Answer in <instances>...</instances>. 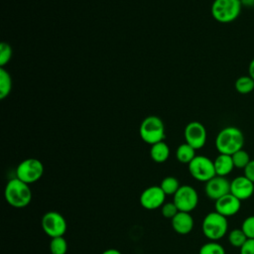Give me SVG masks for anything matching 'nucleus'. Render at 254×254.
Instances as JSON below:
<instances>
[{
    "mask_svg": "<svg viewBox=\"0 0 254 254\" xmlns=\"http://www.w3.org/2000/svg\"><path fill=\"white\" fill-rule=\"evenodd\" d=\"M244 135L242 131L234 126L221 129L215 138V147L219 154L233 155L243 149Z\"/></svg>",
    "mask_w": 254,
    "mask_h": 254,
    "instance_id": "1",
    "label": "nucleus"
},
{
    "mask_svg": "<svg viewBox=\"0 0 254 254\" xmlns=\"http://www.w3.org/2000/svg\"><path fill=\"white\" fill-rule=\"evenodd\" d=\"M29 186L18 178L11 179L4 190L6 201L15 208L26 207L32 200V190Z\"/></svg>",
    "mask_w": 254,
    "mask_h": 254,
    "instance_id": "2",
    "label": "nucleus"
},
{
    "mask_svg": "<svg viewBox=\"0 0 254 254\" xmlns=\"http://www.w3.org/2000/svg\"><path fill=\"white\" fill-rule=\"evenodd\" d=\"M201 230L203 235L209 239V241H218L227 233V217L221 215L215 210L211 211L204 216L201 223Z\"/></svg>",
    "mask_w": 254,
    "mask_h": 254,
    "instance_id": "3",
    "label": "nucleus"
},
{
    "mask_svg": "<svg viewBox=\"0 0 254 254\" xmlns=\"http://www.w3.org/2000/svg\"><path fill=\"white\" fill-rule=\"evenodd\" d=\"M241 8L240 0H214L211 4L210 12L215 21L227 24L238 18Z\"/></svg>",
    "mask_w": 254,
    "mask_h": 254,
    "instance_id": "4",
    "label": "nucleus"
},
{
    "mask_svg": "<svg viewBox=\"0 0 254 254\" xmlns=\"http://www.w3.org/2000/svg\"><path fill=\"white\" fill-rule=\"evenodd\" d=\"M139 134L141 139L150 145L164 141L166 137L165 125L156 115L147 116L140 124Z\"/></svg>",
    "mask_w": 254,
    "mask_h": 254,
    "instance_id": "5",
    "label": "nucleus"
},
{
    "mask_svg": "<svg viewBox=\"0 0 254 254\" xmlns=\"http://www.w3.org/2000/svg\"><path fill=\"white\" fill-rule=\"evenodd\" d=\"M44 174L42 162L35 158H28L22 161L16 169V178L31 185L39 181Z\"/></svg>",
    "mask_w": 254,
    "mask_h": 254,
    "instance_id": "6",
    "label": "nucleus"
},
{
    "mask_svg": "<svg viewBox=\"0 0 254 254\" xmlns=\"http://www.w3.org/2000/svg\"><path fill=\"white\" fill-rule=\"evenodd\" d=\"M189 172L193 179L204 183L216 176L213 161L201 155L195 156L189 164Z\"/></svg>",
    "mask_w": 254,
    "mask_h": 254,
    "instance_id": "7",
    "label": "nucleus"
},
{
    "mask_svg": "<svg viewBox=\"0 0 254 254\" xmlns=\"http://www.w3.org/2000/svg\"><path fill=\"white\" fill-rule=\"evenodd\" d=\"M42 228L44 232L51 238L64 236L67 224L65 218L58 211H48L42 217Z\"/></svg>",
    "mask_w": 254,
    "mask_h": 254,
    "instance_id": "8",
    "label": "nucleus"
},
{
    "mask_svg": "<svg viewBox=\"0 0 254 254\" xmlns=\"http://www.w3.org/2000/svg\"><path fill=\"white\" fill-rule=\"evenodd\" d=\"M173 201L179 211L190 212L197 206L198 194L195 189L191 186H181L178 191L174 194Z\"/></svg>",
    "mask_w": 254,
    "mask_h": 254,
    "instance_id": "9",
    "label": "nucleus"
},
{
    "mask_svg": "<svg viewBox=\"0 0 254 254\" xmlns=\"http://www.w3.org/2000/svg\"><path fill=\"white\" fill-rule=\"evenodd\" d=\"M185 139L186 143L190 145L195 150L202 148L206 142V129L198 121H191L188 123L185 128Z\"/></svg>",
    "mask_w": 254,
    "mask_h": 254,
    "instance_id": "10",
    "label": "nucleus"
},
{
    "mask_svg": "<svg viewBox=\"0 0 254 254\" xmlns=\"http://www.w3.org/2000/svg\"><path fill=\"white\" fill-rule=\"evenodd\" d=\"M166 193L163 191L160 186H152L145 189L139 197L140 204L148 210H154L165 203Z\"/></svg>",
    "mask_w": 254,
    "mask_h": 254,
    "instance_id": "11",
    "label": "nucleus"
},
{
    "mask_svg": "<svg viewBox=\"0 0 254 254\" xmlns=\"http://www.w3.org/2000/svg\"><path fill=\"white\" fill-rule=\"evenodd\" d=\"M204 192L209 199L215 201L230 192V182L226 177L214 176L205 183Z\"/></svg>",
    "mask_w": 254,
    "mask_h": 254,
    "instance_id": "12",
    "label": "nucleus"
},
{
    "mask_svg": "<svg viewBox=\"0 0 254 254\" xmlns=\"http://www.w3.org/2000/svg\"><path fill=\"white\" fill-rule=\"evenodd\" d=\"M230 193L241 201L250 198L254 193V183L246 176H239L230 182Z\"/></svg>",
    "mask_w": 254,
    "mask_h": 254,
    "instance_id": "13",
    "label": "nucleus"
},
{
    "mask_svg": "<svg viewBox=\"0 0 254 254\" xmlns=\"http://www.w3.org/2000/svg\"><path fill=\"white\" fill-rule=\"evenodd\" d=\"M214 206L216 212L220 213L225 217H230L238 213V211L240 210L241 200L229 192L215 200Z\"/></svg>",
    "mask_w": 254,
    "mask_h": 254,
    "instance_id": "14",
    "label": "nucleus"
},
{
    "mask_svg": "<svg viewBox=\"0 0 254 254\" xmlns=\"http://www.w3.org/2000/svg\"><path fill=\"white\" fill-rule=\"evenodd\" d=\"M171 224H172V227L175 230V232L182 234V235H186V234H189L192 230L194 221L190 212L179 211L171 219Z\"/></svg>",
    "mask_w": 254,
    "mask_h": 254,
    "instance_id": "15",
    "label": "nucleus"
},
{
    "mask_svg": "<svg viewBox=\"0 0 254 254\" xmlns=\"http://www.w3.org/2000/svg\"><path fill=\"white\" fill-rule=\"evenodd\" d=\"M213 164H214L216 176H220V177H226L234 169V164H233L231 155L219 154L214 159Z\"/></svg>",
    "mask_w": 254,
    "mask_h": 254,
    "instance_id": "16",
    "label": "nucleus"
},
{
    "mask_svg": "<svg viewBox=\"0 0 254 254\" xmlns=\"http://www.w3.org/2000/svg\"><path fill=\"white\" fill-rule=\"evenodd\" d=\"M151 159L156 163H164L170 157V148L164 141L151 145L150 149Z\"/></svg>",
    "mask_w": 254,
    "mask_h": 254,
    "instance_id": "17",
    "label": "nucleus"
},
{
    "mask_svg": "<svg viewBox=\"0 0 254 254\" xmlns=\"http://www.w3.org/2000/svg\"><path fill=\"white\" fill-rule=\"evenodd\" d=\"M195 149L192 148L190 145H189L188 143H184L181 144L177 151H176V157L178 159V161L180 163L183 164H190L193 158L195 157Z\"/></svg>",
    "mask_w": 254,
    "mask_h": 254,
    "instance_id": "18",
    "label": "nucleus"
},
{
    "mask_svg": "<svg viewBox=\"0 0 254 254\" xmlns=\"http://www.w3.org/2000/svg\"><path fill=\"white\" fill-rule=\"evenodd\" d=\"M234 87L238 93L248 94L254 90V79L248 74L241 75L236 79Z\"/></svg>",
    "mask_w": 254,
    "mask_h": 254,
    "instance_id": "19",
    "label": "nucleus"
},
{
    "mask_svg": "<svg viewBox=\"0 0 254 254\" xmlns=\"http://www.w3.org/2000/svg\"><path fill=\"white\" fill-rule=\"evenodd\" d=\"M12 88V78L10 73L4 68H0V99L9 95Z\"/></svg>",
    "mask_w": 254,
    "mask_h": 254,
    "instance_id": "20",
    "label": "nucleus"
},
{
    "mask_svg": "<svg viewBox=\"0 0 254 254\" xmlns=\"http://www.w3.org/2000/svg\"><path fill=\"white\" fill-rule=\"evenodd\" d=\"M160 187L163 190V191L166 193V195H174L178 191L181 186L177 178L169 176L162 180Z\"/></svg>",
    "mask_w": 254,
    "mask_h": 254,
    "instance_id": "21",
    "label": "nucleus"
},
{
    "mask_svg": "<svg viewBox=\"0 0 254 254\" xmlns=\"http://www.w3.org/2000/svg\"><path fill=\"white\" fill-rule=\"evenodd\" d=\"M247 240L248 238L241 228H234L228 233V241L230 245L235 248L240 249Z\"/></svg>",
    "mask_w": 254,
    "mask_h": 254,
    "instance_id": "22",
    "label": "nucleus"
},
{
    "mask_svg": "<svg viewBox=\"0 0 254 254\" xmlns=\"http://www.w3.org/2000/svg\"><path fill=\"white\" fill-rule=\"evenodd\" d=\"M231 157H232V161L234 164V168H236V169L244 170L251 161L249 153L247 151H245L244 149H241V150L235 152L233 155H231Z\"/></svg>",
    "mask_w": 254,
    "mask_h": 254,
    "instance_id": "23",
    "label": "nucleus"
},
{
    "mask_svg": "<svg viewBox=\"0 0 254 254\" xmlns=\"http://www.w3.org/2000/svg\"><path fill=\"white\" fill-rule=\"evenodd\" d=\"M50 251L52 254H65L67 251V242L64 236L52 238L50 242Z\"/></svg>",
    "mask_w": 254,
    "mask_h": 254,
    "instance_id": "24",
    "label": "nucleus"
},
{
    "mask_svg": "<svg viewBox=\"0 0 254 254\" xmlns=\"http://www.w3.org/2000/svg\"><path fill=\"white\" fill-rule=\"evenodd\" d=\"M198 254H225V249L217 241H209L200 247Z\"/></svg>",
    "mask_w": 254,
    "mask_h": 254,
    "instance_id": "25",
    "label": "nucleus"
},
{
    "mask_svg": "<svg viewBox=\"0 0 254 254\" xmlns=\"http://www.w3.org/2000/svg\"><path fill=\"white\" fill-rule=\"evenodd\" d=\"M12 57V49L8 43L2 42L0 44V65L3 67L9 63Z\"/></svg>",
    "mask_w": 254,
    "mask_h": 254,
    "instance_id": "26",
    "label": "nucleus"
},
{
    "mask_svg": "<svg viewBox=\"0 0 254 254\" xmlns=\"http://www.w3.org/2000/svg\"><path fill=\"white\" fill-rule=\"evenodd\" d=\"M241 229L248 239H254V215L247 216L241 225Z\"/></svg>",
    "mask_w": 254,
    "mask_h": 254,
    "instance_id": "27",
    "label": "nucleus"
},
{
    "mask_svg": "<svg viewBox=\"0 0 254 254\" xmlns=\"http://www.w3.org/2000/svg\"><path fill=\"white\" fill-rule=\"evenodd\" d=\"M161 212L165 218L172 219L179 212V209L176 206V204L174 203V201H169V202H165L162 205Z\"/></svg>",
    "mask_w": 254,
    "mask_h": 254,
    "instance_id": "28",
    "label": "nucleus"
},
{
    "mask_svg": "<svg viewBox=\"0 0 254 254\" xmlns=\"http://www.w3.org/2000/svg\"><path fill=\"white\" fill-rule=\"evenodd\" d=\"M240 254H254V239H248L240 248Z\"/></svg>",
    "mask_w": 254,
    "mask_h": 254,
    "instance_id": "29",
    "label": "nucleus"
},
{
    "mask_svg": "<svg viewBox=\"0 0 254 254\" xmlns=\"http://www.w3.org/2000/svg\"><path fill=\"white\" fill-rule=\"evenodd\" d=\"M243 171H244V176H246L250 181L254 183V159L250 161V163L247 165V167Z\"/></svg>",
    "mask_w": 254,
    "mask_h": 254,
    "instance_id": "30",
    "label": "nucleus"
},
{
    "mask_svg": "<svg viewBox=\"0 0 254 254\" xmlns=\"http://www.w3.org/2000/svg\"><path fill=\"white\" fill-rule=\"evenodd\" d=\"M248 75H250L254 79V59L250 62L248 66Z\"/></svg>",
    "mask_w": 254,
    "mask_h": 254,
    "instance_id": "31",
    "label": "nucleus"
},
{
    "mask_svg": "<svg viewBox=\"0 0 254 254\" xmlns=\"http://www.w3.org/2000/svg\"><path fill=\"white\" fill-rule=\"evenodd\" d=\"M242 7H253L254 6V0H240Z\"/></svg>",
    "mask_w": 254,
    "mask_h": 254,
    "instance_id": "32",
    "label": "nucleus"
},
{
    "mask_svg": "<svg viewBox=\"0 0 254 254\" xmlns=\"http://www.w3.org/2000/svg\"><path fill=\"white\" fill-rule=\"evenodd\" d=\"M101 254H122L119 250L114 249V248H110V249H106L104 250Z\"/></svg>",
    "mask_w": 254,
    "mask_h": 254,
    "instance_id": "33",
    "label": "nucleus"
}]
</instances>
